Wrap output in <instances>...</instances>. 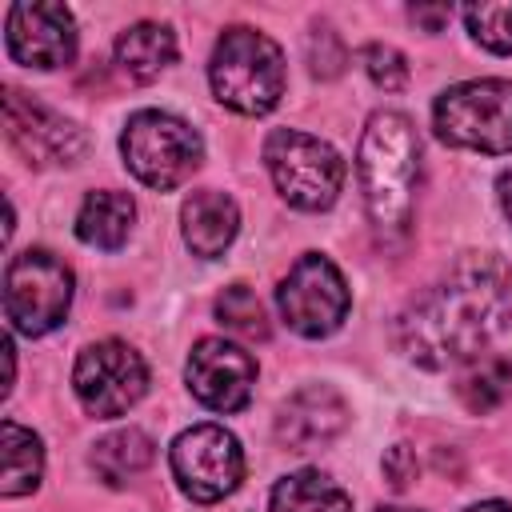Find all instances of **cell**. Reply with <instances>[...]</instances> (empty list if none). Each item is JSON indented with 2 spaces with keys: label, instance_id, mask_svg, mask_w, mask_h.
<instances>
[{
  "label": "cell",
  "instance_id": "f546056e",
  "mask_svg": "<svg viewBox=\"0 0 512 512\" xmlns=\"http://www.w3.org/2000/svg\"><path fill=\"white\" fill-rule=\"evenodd\" d=\"M376 512H416V508H376Z\"/></svg>",
  "mask_w": 512,
  "mask_h": 512
},
{
  "label": "cell",
  "instance_id": "484cf974",
  "mask_svg": "<svg viewBox=\"0 0 512 512\" xmlns=\"http://www.w3.org/2000/svg\"><path fill=\"white\" fill-rule=\"evenodd\" d=\"M416 472H420V464H416V452H412L408 444H392V448L384 452V476H388V484H392L396 492H404V488L416 480Z\"/></svg>",
  "mask_w": 512,
  "mask_h": 512
},
{
  "label": "cell",
  "instance_id": "cb8c5ba5",
  "mask_svg": "<svg viewBox=\"0 0 512 512\" xmlns=\"http://www.w3.org/2000/svg\"><path fill=\"white\" fill-rule=\"evenodd\" d=\"M360 64H364L368 80H372L376 88H384V92H400V88L408 84V60H404L392 44H368V48L360 52Z\"/></svg>",
  "mask_w": 512,
  "mask_h": 512
},
{
  "label": "cell",
  "instance_id": "d4e9b609",
  "mask_svg": "<svg viewBox=\"0 0 512 512\" xmlns=\"http://www.w3.org/2000/svg\"><path fill=\"white\" fill-rule=\"evenodd\" d=\"M308 60H312V72L316 76H336L344 68V44L336 40L332 28H316L312 40H308Z\"/></svg>",
  "mask_w": 512,
  "mask_h": 512
},
{
  "label": "cell",
  "instance_id": "2e32d148",
  "mask_svg": "<svg viewBox=\"0 0 512 512\" xmlns=\"http://www.w3.org/2000/svg\"><path fill=\"white\" fill-rule=\"evenodd\" d=\"M176 60V32L160 20H140L116 36V64L128 80L148 84Z\"/></svg>",
  "mask_w": 512,
  "mask_h": 512
},
{
  "label": "cell",
  "instance_id": "ac0fdd59",
  "mask_svg": "<svg viewBox=\"0 0 512 512\" xmlns=\"http://www.w3.org/2000/svg\"><path fill=\"white\" fill-rule=\"evenodd\" d=\"M268 512H352V496L320 468H300L276 480Z\"/></svg>",
  "mask_w": 512,
  "mask_h": 512
},
{
  "label": "cell",
  "instance_id": "277c9868",
  "mask_svg": "<svg viewBox=\"0 0 512 512\" xmlns=\"http://www.w3.org/2000/svg\"><path fill=\"white\" fill-rule=\"evenodd\" d=\"M120 152H124L128 172L140 184L168 192L200 168L204 144L188 120L160 112V108H140L128 116V124L120 132Z\"/></svg>",
  "mask_w": 512,
  "mask_h": 512
},
{
  "label": "cell",
  "instance_id": "8fae6325",
  "mask_svg": "<svg viewBox=\"0 0 512 512\" xmlns=\"http://www.w3.org/2000/svg\"><path fill=\"white\" fill-rule=\"evenodd\" d=\"M184 380L200 404L216 412H240L256 388V360L224 336H204L188 352Z\"/></svg>",
  "mask_w": 512,
  "mask_h": 512
},
{
  "label": "cell",
  "instance_id": "6da1fadb",
  "mask_svg": "<svg viewBox=\"0 0 512 512\" xmlns=\"http://www.w3.org/2000/svg\"><path fill=\"white\" fill-rule=\"evenodd\" d=\"M508 316V264L492 252H468L396 316V344L424 368H452L476 360Z\"/></svg>",
  "mask_w": 512,
  "mask_h": 512
},
{
  "label": "cell",
  "instance_id": "8992f818",
  "mask_svg": "<svg viewBox=\"0 0 512 512\" xmlns=\"http://www.w3.org/2000/svg\"><path fill=\"white\" fill-rule=\"evenodd\" d=\"M264 164H268V176H272L276 192L292 208H300V212L332 208L340 188H344V160H340V152L328 140L308 136L300 128L268 132Z\"/></svg>",
  "mask_w": 512,
  "mask_h": 512
},
{
  "label": "cell",
  "instance_id": "7402d4cb",
  "mask_svg": "<svg viewBox=\"0 0 512 512\" xmlns=\"http://www.w3.org/2000/svg\"><path fill=\"white\" fill-rule=\"evenodd\" d=\"M216 320L236 332V336H248V340H264L268 336V312L260 304V296L248 288V284H228L220 296H216Z\"/></svg>",
  "mask_w": 512,
  "mask_h": 512
},
{
  "label": "cell",
  "instance_id": "5b68a950",
  "mask_svg": "<svg viewBox=\"0 0 512 512\" xmlns=\"http://www.w3.org/2000/svg\"><path fill=\"white\" fill-rule=\"evenodd\" d=\"M432 124L444 144L504 156L512 152V80H464L436 96Z\"/></svg>",
  "mask_w": 512,
  "mask_h": 512
},
{
  "label": "cell",
  "instance_id": "9c48e42d",
  "mask_svg": "<svg viewBox=\"0 0 512 512\" xmlns=\"http://www.w3.org/2000/svg\"><path fill=\"white\" fill-rule=\"evenodd\" d=\"M168 464H172V476H176L180 492L200 500V504L224 500L228 492H236V484L244 476L240 440L224 424H192V428H184L172 440Z\"/></svg>",
  "mask_w": 512,
  "mask_h": 512
},
{
  "label": "cell",
  "instance_id": "4316f807",
  "mask_svg": "<svg viewBox=\"0 0 512 512\" xmlns=\"http://www.w3.org/2000/svg\"><path fill=\"white\" fill-rule=\"evenodd\" d=\"M408 16H412L424 32H440V28L452 20V8H448V4H412Z\"/></svg>",
  "mask_w": 512,
  "mask_h": 512
},
{
  "label": "cell",
  "instance_id": "7c38bea8",
  "mask_svg": "<svg viewBox=\"0 0 512 512\" xmlns=\"http://www.w3.org/2000/svg\"><path fill=\"white\" fill-rule=\"evenodd\" d=\"M4 44L16 64L52 72L72 64L76 56V20L64 4H52V0L12 4L4 24Z\"/></svg>",
  "mask_w": 512,
  "mask_h": 512
},
{
  "label": "cell",
  "instance_id": "7a4b0ae2",
  "mask_svg": "<svg viewBox=\"0 0 512 512\" xmlns=\"http://www.w3.org/2000/svg\"><path fill=\"white\" fill-rule=\"evenodd\" d=\"M356 176L368 204V220L380 236L408 232L416 180H420V136L404 112H372L356 152Z\"/></svg>",
  "mask_w": 512,
  "mask_h": 512
},
{
  "label": "cell",
  "instance_id": "52a82bcc",
  "mask_svg": "<svg viewBox=\"0 0 512 512\" xmlns=\"http://www.w3.org/2000/svg\"><path fill=\"white\" fill-rule=\"evenodd\" d=\"M72 308V268L48 248H28L4 268V316L20 336H44Z\"/></svg>",
  "mask_w": 512,
  "mask_h": 512
},
{
  "label": "cell",
  "instance_id": "3957f363",
  "mask_svg": "<svg viewBox=\"0 0 512 512\" xmlns=\"http://www.w3.org/2000/svg\"><path fill=\"white\" fill-rule=\"evenodd\" d=\"M208 80L224 108L240 116H264L284 96V52L272 36L256 28H224L212 48Z\"/></svg>",
  "mask_w": 512,
  "mask_h": 512
},
{
  "label": "cell",
  "instance_id": "4fadbf2b",
  "mask_svg": "<svg viewBox=\"0 0 512 512\" xmlns=\"http://www.w3.org/2000/svg\"><path fill=\"white\" fill-rule=\"evenodd\" d=\"M4 124H8V140L28 156V164H40V168L72 164L84 152V132L68 116L24 96L20 88H8L4 96Z\"/></svg>",
  "mask_w": 512,
  "mask_h": 512
},
{
  "label": "cell",
  "instance_id": "5bb4252c",
  "mask_svg": "<svg viewBox=\"0 0 512 512\" xmlns=\"http://www.w3.org/2000/svg\"><path fill=\"white\" fill-rule=\"evenodd\" d=\"M348 424V404L328 384H308L292 392L276 412V440L288 452H316L332 444Z\"/></svg>",
  "mask_w": 512,
  "mask_h": 512
},
{
  "label": "cell",
  "instance_id": "44dd1931",
  "mask_svg": "<svg viewBox=\"0 0 512 512\" xmlns=\"http://www.w3.org/2000/svg\"><path fill=\"white\" fill-rule=\"evenodd\" d=\"M456 396L468 412L488 416L512 400V360L504 356H476L456 376Z\"/></svg>",
  "mask_w": 512,
  "mask_h": 512
},
{
  "label": "cell",
  "instance_id": "ffe728a7",
  "mask_svg": "<svg viewBox=\"0 0 512 512\" xmlns=\"http://www.w3.org/2000/svg\"><path fill=\"white\" fill-rule=\"evenodd\" d=\"M40 472H44L40 436L16 420H4L0 424V492L24 496L40 484Z\"/></svg>",
  "mask_w": 512,
  "mask_h": 512
},
{
  "label": "cell",
  "instance_id": "9a60e30c",
  "mask_svg": "<svg viewBox=\"0 0 512 512\" xmlns=\"http://www.w3.org/2000/svg\"><path fill=\"white\" fill-rule=\"evenodd\" d=\"M180 228H184V244L212 260V256H224V248L236 240L240 232V208L232 196L216 192V188H200L184 200L180 208Z\"/></svg>",
  "mask_w": 512,
  "mask_h": 512
},
{
  "label": "cell",
  "instance_id": "30bf717a",
  "mask_svg": "<svg viewBox=\"0 0 512 512\" xmlns=\"http://www.w3.org/2000/svg\"><path fill=\"white\" fill-rule=\"evenodd\" d=\"M72 388L84 412L92 416H124L148 388L144 356L124 340H96L76 356Z\"/></svg>",
  "mask_w": 512,
  "mask_h": 512
},
{
  "label": "cell",
  "instance_id": "f1b7e54d",
  "mask_svg": "<svg viewBox=\"0 0 512 512\" xmlns=\"http://www.w3.org/2000/svg\"><path fill=\"white\" fill-rule=\"evenodd\" d=\"M464 512H512V504H504V500H480V504H472Z\"/></svg>",
  "mask_w": 512,
  "mask_h": 512
},
{
  "label": "cell",
  "instance_id": "603a6c76",
  "mask_svg": "<svg viewBox=\"0 0 512 512\" xmlns=\"http://www.w3.org/2000/svg\"><path fill=\"white\" fill-rule=\"evenodd\" d=\"M464 24H468V32L480 48L512 56V0H504V4H468Z\"/></svg>",
  "mask_w": 512,
  "mask_h": 512
},
{
  "label": "cell",
  "instance_id": "d6986e66",
  "mask_svg": "<svg viewBox=\"0 0 512 512\" xmlns=\"http://www.w3.org/2000/svg\"><path fill=\"white\" fill-rule=\"evenodd\" d=\"M152 456H156V444H152L148 432H140V428H116V432H108L104 440L92 444V456L88 460H92V468H96V476L104 484L120 488L132 476H140L152 464Z\"/></svg>",
  "mask_w": 512,
  "mask_h": 512
},
{
  "label": "cell",
  "instance_id": "ba28073f",
  "mask_svg": "<svg viewBox=\"0 0 512 512\" xmlns=\"http://www.w3.org/2000/svg\"><path fill=\"white\" fill-rule=\"evenodd\" d=\"M348 304H352V296H348L340 268L320 252H304L276 288V308H280L284 324L308 340L332 336L344 324Z\"/></svg>",
  "mask_w": 512,
  "mask_h": 512
},
{
  "label": "cell",
  "instance_id": "83f0119b",
  "mask_svg": "<svg viewBox=\"0 0 512 512\" xmlns=\"http://www.w3.org/2000/svg\"><path fill=\"white\" fill-rule=\"evenodd\" d=\"M496 196H500L504 216L512 220V168H508V172H500V180H496Z\"/></svg>",
  "mask_w": 512,
  "mask_h": 512
},
{
  "label": "cell",
  "instance_id": "e0dca14e",
  "mask_svg": "<svg viewBox=\"0 0 512 512\" xmlns=\"http://www.w3.org/2000/svg\"><path fill=\"white\" fill-rule=\"evenodd\" d=\"M132 220H136V204L128 192H112V188H100V192H88L80 212H76V236L92 248H104V252H116L128 232H132Z\"/></svg>",
  "mask_w": 512,
  "mask_h": 512
}]
</instances>
